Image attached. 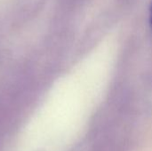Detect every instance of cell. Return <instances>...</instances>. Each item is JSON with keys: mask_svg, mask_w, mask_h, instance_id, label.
Here are the masks:
<instances>
[{"mask_svg": "<svg viewBox=\"0 0 152 151\" xmlns=\"http://www.w3.org/2000/svg\"><path fill=\"white\" fill-rule=\"evenodd\" d=\"M150 23H151V26L152 28V1L151 3V5H150Z\"/></svg>", "mask_w": 152, "mask_h": 151, "instance_id": "cell-1", "label": "cell"}]
</instances>
